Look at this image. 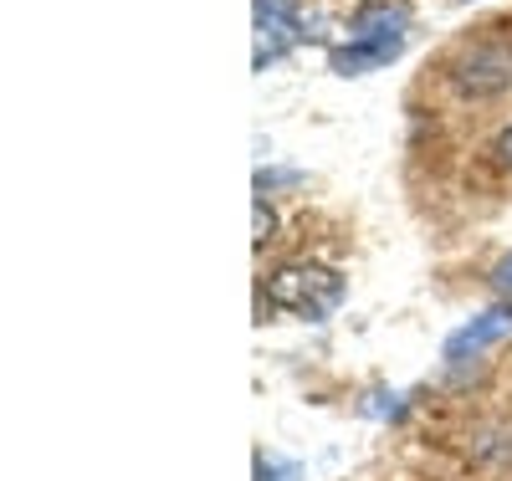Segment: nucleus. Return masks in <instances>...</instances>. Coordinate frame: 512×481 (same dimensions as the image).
I'll return each instance as SVG.
<instances>
[{
	"label": "nucleus",
	"instance_id": "nucleus-1",
	"mask_svg": "<svg viewBox=\"0 0 512 481\" xmlns=\"http://www.w3.org/2000/svg\"><path fill=\"white\" fill-rule=\"evenodd\" d=\"M349 282L338 277L333 267H318V261H282V267L267 277V302L292 318L323 323L328 313L344 308Z\"/></svg>",
	"mask_w": 512,
	"mask_h": 481
},
{
	"label": "nucleus",
	"instance_id": "nucleus-2",
	"mask_svg": "<svg viewBox=\"0 0 512 481\" xmlns=\"http://www.w3.org/2000/svg\"><path fill=\"white\" fill-rule=\"evenodd\" d=\"M456 87L472 98H497L512 87V47H502V41H482V47H466L456 57Z\"/></svg>",
	"mask_w": 512,
	"mask_h": 481
},
{
	"label": "nucleus",
	"instance_id": "nucleus-3",
	"mask_svg": "<svg viewBox=\"0 0 512 481\" xmlns=\"http://www.w3.org/2000/svg\"><path fill=\"white\" fill-rule=\"evenodd\" d=\"M512 333V297H502V302H492L487 313H477L472 323H461L451 338H446V348H441V359L446 364H472V359H482L492 343H502Z\"/></svg>",
	"mask_w": 512,
	"mask_h": 481
},
{
	"label": "nucleus",
	"instance_id": "nucleus-4",
	"mask_svg": "<svg viewBox=\"0 0 512 481\" xmlns=\"http://www.w3.org/2000/svg\"><path fill=\"white\" fill-rule=\"evenodd\" d=\"M297 41H303V21H297L292 0H256V52H251L256 72L292 52Z\"/></svg>",
	"mask_w": 512,
	"mask_h": 481
},
{
	"label": "nucleus",
	"instance_id": "nucleus-5",
	"mask_svg": "<svg viewBox=\"0 0 512 481\" xmlns=\"http://www.w3.org/2000/svg\"><path fill=\"white\" fill-rule=\"evenodd\" d=\"M400 52H405V36H349L344 47L328 52V62H333L338 77H364L384 62H395Z\"/></svg>",
	"mask_w": 512,
	"mask_h": 481
},
{
	"label": "nucleus",
	"instance_id": "nucleus-6",
	"mask_svg": "<svg viewBox=\"0 0 512 481\" xmlns=\"http://www.w3.org/2000/svg\"><path fill=\"white\" fill-rule=\"evenodd\" d=\"M256 481H303V466L277 461V456H256Z\"/></svg>",
	"mask_w": 512,
	"mask_h": 481
},
{
	"label": "nucleus",
	"instance_id": "nucleus-7",
	"mask_svg": "<svg viewBox=\"0 0 512 481\" xmlns=\"http://www.w3.org/2000/svg\"><path fill=\"white\" fill-rule=\"evenodd\" d=\"M251 226H256V246H267L272 241V231H277V215H272V205L262 200V195H256V205H251Z\"/></svg>",
	"mask_w": 512,
	"mask_h": 481
},
{
	"label": "nucleus",
	"instance_id": "nucleus-8",
	"mask_svg": "<svg viewBox=\"0 0 512 481\" xmlns=\"http://www.w3.org/2000/svg\"><path fill=\"white\" fill-rule=\"evenodd\" d=\"M492 287L502 292V297H512V251L497 261V267H492Z\"/></svg>",
	"mask_w": 512,
	"mask_h": 481
},
{
	"label": "nucleus",
	"instance_id": "nucleus-9",
	"mask_svg": "<svg viewBox=\"0 0 512 481\" xmlns=\"http://www.w3.org/2000/svg\"><path fill=\"white\" fill-rule=\"evenodd\" d=\"M492 154H497V159H502V164L512 169V123H507L502 134H497V149H492Z\"/></svg>",
	"mask_w": 512,
	"mask_h": 481
}]
</instances>
